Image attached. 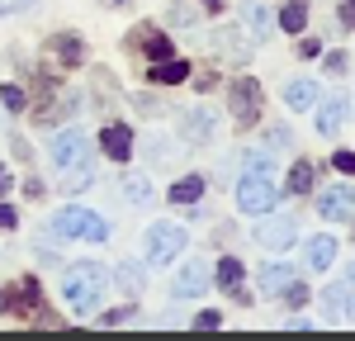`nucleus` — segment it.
Returning <instances> with one entry per match:
<instances>
[{"mask_svg": "<svg viewBox=\"0 0 355 341\" xmlns=\"http://www.w3.org/2000/svg\"><path fill=\"white\" fill-rule=\"evenodd\" d=\"M24 195L28 199H43V195H48V185H43L38 175H28V180H24Z\"/></svg>", "mask_w": 355, "mask_h": 341, "instance_id": "nucleus-32", "label": "nucleus"}, {"mask_svg": "<svg viewBox=\"0 0 355 341\" xmlns=\"http://www.w3.org/2000/svg\"><path fill=\"white\" fill-rule=\"evenodd\" d=\"M105 5H128V0H105Z\"/></svg>", "mask_w": 355, "mask_h": 341, "instance_id": "nucleus-41", "label": "nucleus"}, {"mask_svg": "<svg viewBox=\"0 0 355 341\" xmlns=\"http://www.w3.org/2000/svg\"><path fill=\"white\" fill-rule=\"evenodd\" d=\"M100 147L110 152V161H133V128L128 123H110L100 133Z\"/></svg>", "mask_w": 355, "mask_h": 341, "instance_id": "nucleus-10", "label": "nucleus"}, {"mask_svg": "<svg viewBox=\"0 0 355 341\" xmlns=\"http://www.w3.org/2000/svg\"><path fill=\"white\" fill-rule=\"evenodd\" d=\"M331 166L341 170V175H355V152H336V157H331Z\"/></svg>", "mask_w": 355, "mask_h": 341, "instance_id": "nucleus-31", "label": "nucleus"}, {"mask_svg": "<svg viewBox=\"0 0 355 341\" xmlns=\"http://www.w3.org/2000/svg\"><path fill=\"white\" fill-rule=\"evenodd\" d=\"M294 280H299V270H294V265H279V261L261 265V275H256V284H261V294H266V299L284 294V289H289Z\"/></svg>", "mask_w": 355, "mask_h": 341, "instance_id": "nucleus-11", "label": "nucleus"}, {"mask_svg": "<svg viewBox=\"0 0 355 341\" xmlns=\"http://www.w3.org/2000/svg\"><path fill=\"white\" fill-rule=\"evenodd\" d=\"M133 43H137V53H147L152 62H166V57H171V38H166V33L137 28V33H133Z\"/></svg>", "mask_w": 355, "mask_h": 341, "instance_id": "nucleus-14", "label": "nucleus"}, {"mask_svg": "<svg viewBox=\"0 0 355 341\" xmlns=\"http://www.w3.org/2000/svg\"><path fill=\"white\" fill-rule=\"evenodd\" d=\"M185 242H190V232L180 223H152L142 237V256H147V265H166L185 252Z\"/></svg>", "mask_w": 355, "mask_h": 341, "instance_id": "nucleus-2", "label": "nucleus"}, {"mask_svg": "<svg viewBox=\"0 0 355 341\" xmlns=\"http://www.w3.org/2000/svg\"><path fill=\"white\" fill-rule=\"evenodd\" d=\"M57 237H76V242H110V223L90 209H62L53 218Z\"/></svg>", "mask_w": 355, "mask_h": 341, "instance_id": "nucleus-3", "label": "nucleus"}, {"mask_svg": "<svg viewBox=\"0 0 355 341\" xmlns=\"http://www.w3.org/2000/svg\"><path fill=\"white\" fill-rule=\"evenodd\" d=\"M194 327H199V332H218V327H223V313H214V308L199 313V317H194Z\"/></svg>", "mask_w": 355, "mask_h": 341, "instance_id": "nucleus-30", "label": "nucleus"}, {"mask_svg": "<svg viewBox=\"0 0 355 341\" xmlns=\"http://www.w3.org/2000/svg\"><path fill=\"white\" fill-rule=\"evenodd\" d=\"M251 24L261 28V33H270V15H266V10H256V5H251Z\"/></svg>", "mask_w": 355, "mask_h": 341, "instance_id": "nucleus-36", "label": "nucleus"}, {"mask_svg": "<svg viewBox=\"0 0 355 341\" xmlns=\"http://www.w3.org/2000/svg\"><path fill=\"white\" fill-rule=\"evenodd\" d=\"M171 289H175V299H199V294L209 289V270H204L199 261H190V265L175 275V284H171Z\"/></svg>", "mask_w": 355, "mask_h": 341, "instance_id": "nucleus-12", "label": "nucleus"}, {"mask_svg": "<svg viewBox=\"0 0 355 341\" xmlns=\"http://www.w3.org/2000/svg\"><path fill=\"white\" fill-rule=\"evenodd\" d=\"M0 100H5V110H15V114L28 105V95L19 90V85H0Z\"/></svg>", "mask_w": 355, "mask_h": 341, "instance_id": "nucleus-28", "label": "nucleus"}, {"mask_svg": "<svg viewBox=\"0 0 355 341\" xmlns=\"http://www.w3.org/2000/svg\"><path fill=\"white\" fill-rule=\"evenodd\" d=\"M85 157H90V142H85V133L67 128V133H57V138H53V161H57L62 170H67V166H85Z\"/></svg>", "mask_w": 355, "mask_h": 341, "instance_id": "nucleus-7", "label": "nucleus"}, {"mask_svg": "<svg viewBox=\"0 0 355 341\" xmlns=\"http://www.w3.org/2000/svg\"><path fill=\"white\" fill-rule=\"evenodd\" d=\"M194 19H199L194 0H175V5H171V24H194Z\"/></svg>", "mask_w": 355, "mask_h": 341, "instance_id": "nucleus-27", "label": "nucleus"}, {"mask_svg": "<svg viewBox=\"0 0 355 341\" xmlns=\"http://www.w3.org/2000/svg\"><path fill=\"white\" fill-rule=\"evenodd\" d=\"M53 48H57V62H62V67H76V62H85V43L76 38V33H57Z\"/></svg>", "mask_w": 355, "mask_h": 341, "instance_id": "nucleus-20", "label": "nucleus"}, {"mask_svg": "<svg viewBox=\"0 0 355 341\" xmlns=\"http://www.w3.org/2000/svg\"><path fill=\"white\" fill-rule=\"evenodd\" d=\"M15 223H19V213H15L10 204H0V227H15Z\"/></svg>", "mask_w": 355, "mask_h": 341, "instance_id": "nucleus-38", "label": "nucleus"}, {"mask_svg": "<svg viewBox=\"0 0 355 341\" xmlns=\"http://www.w3.org/2000/svg\"><path fill=\"white\" fill-rule=\"evenodd\" d=\"M256 242L266 252H289L299 242V223L284 218V213H261V227H256Z\"/></svg>", "mask_w": 355, "mask_h": 341, "instance_id": "nucleus-6", "label": "nucleus"}, {"mask_svg": "<svg viewBox=\"0 0 355 341\" xmlns=\"http://www.w3.org/2000/svg\"><path fill=\"white\" fill-rule=\"evenodd\" d=\"M313 190V161H294L289 170V195H308Z\"/></svg>", "mask_w": 355, "mask_h": 341, "instance_id": "nucleus-24", "label": "nucleus"}, {"mask_svg": "<svg viewBox=\"0 0 355 341\" xmlns=\"http://www.w3.org/2000/svg\"><path fill=\"white\" fill-rule=\"evenodd\" d=\"M185 138H190V142H209V138H214V114L194 110L190 119H185Z\"/></svg>", "mask_w": 355, "mask_h": 341, "instance_id": "nucleus-22", "label": "nucleus"}, {"mask_svg": "<svg viewBox=\"0 0 355 341\" xmlns=\"http://www.w3.org/2000/svg\"><path fill=\"white\" fill-rule=\"evenodd\" d=\"M242 161H246V170H266V175H270V166H275V161H270V152H246Z\"/></svg>", "mask_w": 355, "mask_h": 341, "instance_id": "nucleus-29", "label": "nucleus"}, {"mask_svg": "<svg viewBox=\"0 0 355 341\" xmlns=\"http://www.w3.org/2000/svg\"><path fill=\"white\" fill-rule=\"evenodd\" d=\"M318 53H322V43H318V38H303V43H299V57H318Z\"/></svg>", "mask_w": 355, "mask_h": 341, "instance_id": "nucleus-37", "label": "nucleus"}, {"mask_svg": "<svg viewBox=\"0 0 355 341\" xmlns=\"http://www.w3.org/2000/svg\"><path fill=\"white\" fill-rule=\"evenodd\" d=\"M284 299H289V304H308V289H303V284L294 280L289 289H284Z\"/></svg>", "mask_w": 355, "mask_h": 341, "instance_id": "nucleus-35", "label": "nucleus"}, {"mask_svg": "<svg viewBox=\"0 0 355 341\" xmlns=\"http://www.w3.org/2000/svg\"><path fill=\"white\" fill-rule=\"evenodd\" d=\"M303 24H308V5H303V0L279 5V28H284V33H303Z\"/></svg>", "mask_w": 355, "mask_h": 341, "instance_id": "nucleus-21", "label": "nucleus"}, {"mask_svg": "<svg viewBox=\"0 0 355 341\" xmlns=\"http://www.w3.org/2000/svg\"><path fill=\"white\" fill-rule=\"evenodd\" d=\"M10 190H15V175H10V170H5V166H0V199H5V195H10Z\"/></svg>", "mask_w": 355, "mask_h": 341, "instance_id": "nucleus-39", "label": "nucleus"}, {"mask_svg": "<svg viewBox=\"0 0 355 341\" xmlns=\"http://www.w3.org/2000/svg\"><path fill=\"white\" fill-rule=\"evenodd\" d=\"M175 81H190V62H175V57H166L152 67V85H175Z\"/></svg>", "mask_w": 355, "mask_h": 341, "instance_id": "nucleus-19", "label": "nucleus"}, {"mask_svg": "<svg viewBox=\"0 0 355 341\" xmlns=\"http://www.w3.org/2000/svg\"><path fill=\"white\" fill-rule=\"evenodd\" d=\"M346 114H351V105H346L341 95L327 100V105H318V133H322V138H336L341 123H346Z\"/></svg>", "mask_w": 355, "mask_h": 341, "instance_id": "nucleus-13", "label": "nucleus"}, {"mask_svg": "<svg viewBox=\"0 0 355 341\" xmlns=\"http://www.w3.org/2000/svg\"><path fill=\"white\" fill-rule=\"evenodd\" d=\"M214 284H218V289H227V294H237V299H246V294H242V261H237V256H223Z\"/></svg>", "mask_w": 355, "mask_h": 341, "instance_id": "nucleus-15", "label": "nucleus"}, {"mask_svg": "<svg viewBox=\"0 0 355 341\" xmlns=\"http://www.w3.org/2000/svg\"><path fill=\"white\" fill-rule=\"evenodd\" d=\"M327 71H346V53H331L327 57Z\"/></svg>", "mask_w": 355, "mask_h": 341, "instance_id": "nucleus-40", "label": "nucleus"}, {"mask_svg": "<svg viewBox=\"0 0 355 341\" xmlns=\"http://www.w3.org/2000/svg\"><path fill=\"white\" fill-rule=\"evenodd\" d=\"M123 195L133 199V204H152V180H142V175H128V180H123Z\"/></svg>", "mask_w": 355, "mask_h": 341, "instance_id": "nucleus-25", "label": "nucleus"}, {"mask_svg": "<svg viewBox=\"0 0 355 341\" xmlns=\"http://www.w3.org/2000/svg\"><path fill=\"white\" fill-rule=\"evenodd\" d=\"M128 317H133V308H114V313H105L100 322H105V327H119V322H128Z\"/></svg>", "mask_w": 355, "mask_h": 341, "instance_id": "nucleus-33", "label": "nucleus"}, {"mask_svg": "<svg viewBox=\"0 0 355 341\" xmlns=\"http://www.w3.org/2000/svg\"><path fill=\"white\" fill-rule=\"evenodd\" d=\"M322 308L336 317V322H351L355 317V280H336L322 289Z\"/></svg>", "mask_w": 355, "mask_h": 341, "instance_id": "nucleus-9", "label": "nucleus"}, {"mask_svg": "<svg viewBox=\"0 0 355 341\" xmlns=\"http://www.w3.org/2000/svg\"><path fill=\"white\" fill-rule=\"evenodd\" d=\"M336 10H341V15H336V19H341V24H346V28H355V0H341V5H336Z\"/></svg>", "mask_w": 355, "mask_h": 341, "instance_id": "nucleus-34", "label": "nucleus"}, {"mask_svg": "<svg viewBox=\"0 0 355 341\" xmlns=\"http://www.w3.org/2000/svg\"><path fill=\"white\" fill-rule=\"evenodd\" d=\"M261 105H266V90H261V81L242 76V81L227 85V110H232V119H237L242 128L261 123Z\"/></svg>", "mask_w": 355, "mask_h": 341, "instance_id": "nucleus-5", "label": "nucleus"}, {"mask_svg": "<svg viewBox=\"0 0 355 341\" xmlns=\"http://www.w3.org/2000/svg\"><path fill=\"white\" fill-rule=\"evenodd\" d=\"M284 105L289 110H313L318 105V81H289L284 85Z\"/></svg>", "mask_w": 355, "mask_h": 341, "instance_id": "nucleus-17", "label": "nucleus"}, {"mask_svg": "<svg viewBox=\"0 0 355 341\" xmlns=\"http://www.w3.org/2000/svg\"><path fill=\"white\" fill-rule=\"evenodd\" d=\"M336 261V237H308V270H327Z\"/></svg>", "mask_w": 355, "mask_h": 341, "instance_id": "nucleus-18", "label": "nucleus"}, {"mask_svg": "<svg viewBox=\"0 0 355 341\" xmlns=\"http://www.w3.org/2000/svg\"><path fill=\"white\" fill-rule=\"evenodd\" d=\"M5 304H19L24 313H43V289H38V280H19L15 294H5Z\"/></svg>", "mask_w": 355, "mask_h": 341, "instance_id": "nucleus-16", "label": "nucleus"}, {"mask_svg": "<svg viewBox=\"0 0 355 341\" xmlns=\"http://www.w3.org/2000/svg\"><path fill=\"white\" fill-rule=\"evenodd\" d=\"M318 213L327 218V223H346L355 213V190L351 185H331V190H322L318 195Z\"/></svg>", "mask_w": 355, "mask_h": 341, "instance_id": "nucleus-8", "label": "nucleus"}, {"mask_svg": "<svg viewBox=\"0 0 355 341\" xmlns=\"http://www.w3.org/2000/svg\"><path fill=\"white\" fill-rule=\"evenodd\" d=\"M199 195H204V175H185L171 185V204H194Z\"/></svg>", "mask_w": 355, "mask_h": 341, "instance_id": "nucleus-23", "label": "nucleus"}, {"mask_svg": "<svg viewBox=\"0 0 355 341\" xmlns=\"http://www.w3.org/2000/svg\"><path fill=\"white\" fill-rule=\"evenodd\" d=\"M105 284H110V270L95 265V261H81L62 275V299L71 313H90L100 299H105Z\"/></svg>", "mask_w": 355, "mask_h": 341, "instance_id": "nucleus-1", "label": "nucleus"}, {"mask_svg": "<svg viewBox=\"0 0 355 341\" xmlns=\"http://www.w3.org/2000/svg\"><path fill=\"white\" fill-rule=\"evenodd\" d=\"M0 308H5V294H0Z\"/></svg>", "mask_w": 355, "mask_h": 341, "instance_id": "nucleus-42", "label": "nucleus"}, {"mask_svg": "<svg viewBox=\"0 0 355 341\" xmlns=\"http://www.w3.org/2000/svg\"><path fill=\"white\" fill-rule=\"evenodd\" d=\"M275 199H279V190H275V180L266 175V170H246L242 180H237V209L242 213H270Z\"/></svg>", "mask_w": 355, "mask_h": 341, "instance_id": "nucleus-4", "label": "nucleus"}, {"mask_svg": "<svg viewBox=\"0 0 355 341\" xmlns=\"http://www.w3.org/2000/svg\"><path fill=\"white\" fill-rule=\"evenodd\" d=\"M114 280L123 284L128 294H137V289H142V270H137L133 261H128V265H119V270H114Z\"/></svg>", "mask_w": 355, "mask_h": 341, "instance_id": "nucleus-26", "label": "nucleus"}]
</instances>
